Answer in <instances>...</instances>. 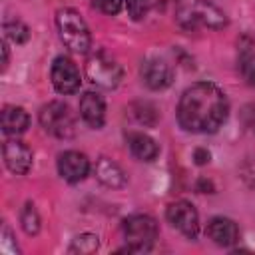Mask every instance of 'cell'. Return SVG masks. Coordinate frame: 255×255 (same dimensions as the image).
<instances>
[{"label": "cell", "mask_w": 255, "mask_h": 255, "mask_svg": "<svg viewBox=\"0 0 255 255\" xmlns=\"http://www.w3.org/2000/svg\"><path fill=\"white\" fill-rule=\"evenodd\" d=\"M229 104L225 94L211 82H197L187 88L177 106V122L191 133H213L227 120Z\"/></svg>", "instance_id": "obj_1"}, {"label": "cell", "mask_w": 255, "mask_h": 255, "mask_svg": "<svg viewBox=\"0 0 255 255\" xmlns=\"http://www.w3.org/2000/svg\"><path fill=\"white\" fill-rule=\"evenodd\" d=\"M177 22L187 28H223L227 24L225 14L207 0H175Z\"/></svg>", "instance_id": "obj_2"}, {"label": "cell", "mask_w": 255, "mask_h": 255, "mask_svg": "<svg viewBox=\"0 0 255 255\" xmlns=\"http://www.w3.org/2000/svg\"><path fill=\"white\" fill-rule=\"evenodd\" d=\"M56 26H58V34H60L62 42L66 44V48H70L72 52H78V54H86L90 50L92 36H90V30H88L84 18L80 16V12H76L74 8L58 10Z\"/></svg>", "instance_id": "obj_3"}, {"label": "cell", "mask_w": 255, "mask_h": 255, "mask_svg": "<svg viewBox=\"0 0 255 255\" xmlns=\"http://www.w3.org/2000/svg\"><path fill=\"white\" fill-rule=\"evenodd\" d=\"M124 237L128 243V251H149L157 239V223L149 215H131L124 221Z\"/></svg>", "instance_id": "obj_4"}, {"label": "cell", "mask_w": 255, "mask_h": 255, "mask_svg": "<svg viewBox=\"0 0 255 255\" xmlns=\"http://www.w3.org/2000/svg\"><path fill=\"white\" fill-rule=\"evenodd\" d=\"M40 124L48 133L62 137V139L72 137L76 131V118H74L72 110L62 102H50V104L42 106Z\"/></svg>", "instance_id": "obj_5"}, {"label": "cell", "mask_w": 255, "mask_h": 255, "mask_svg": "<svg viewBox=\"0 0 255 255\" xmlns=\"http://www.w3.org/2000/svg\"><path fill=\"white\" fill-rule=\"evenodd\" d=\"M86 72H88V78L96 86H100L104 90L116 88L120 84V80H122V66L114 58H110V56H106L102 52L100 54H94L88 60Z\"/></svg>", "instance_id": "obj_6"}, {"label": "cell", "mask_w": 255, "mask_h": 255, "mask_svg": "<svg viewBox=\"0 0 255 255\" xmlns=\"http://www.w3.org/2000/svg\"><path fill=\"white\" fill-rule=\"evenodd\" d=\"M167 221L171 223V227H175L179 233H183L189 239L197 237L199 231V215L195 211V207L189 201H173L169 203L167 211H165Z\"/></svg>", "instance_id": "obj_7"}, {"label": "cell", "mask_w": 255, "mask_h": 255, "mask_svg": "<svg viewBox=\"0 0 255 255\" xmlns=\"http://www.w3.org/2000/svg\"><path fill=\"white\" fill-rule=\"evenodd\" d=\"M52 84H54L56 92H60L64 96L78 92V88L82 84L80 72L68 56H58L54 60V64H52Z\"/></svg>", "instance_id": "obj_8"}, {"label": "cell", "mask_w": 255, "mask_h": 255, "mask_svg": "<svg viewBox=\"0 0 255 255\" xmlns=\"http://www.w3.org/2000/svg\"><path fill=\"white\" fill-rule=\"evenodd\" d=\"M139 74H141V80L145 82V86L151 88V90H163L173 80L171 66L165 60H159V58L145 60L139 68Z\"/></svg>", "instance_id": "obj_9"}, {"label": "cell", "mask_w": 255, "mask_h": 255, "mask_svg": "<svg viewBox=\"0 0 255 255\" xmlns=\"http://www.w3.org/2000/svg\"><path fill=\"white\" fill-rule=\"evenodd\" d=\"M58 171H60V175L68 183H78V181H82L88 175V171H90V159L84 153L74 151V149L64 151L58 157Z\"/></svg>", "instance_id": "obj_10"}, {"label": "cell", "mask_w": 255, "mask_h": 255, "mask_svg": "<svg viewBox=\"0 0 255 255\" xmlns=\"http://www.w3.org/2000/svg\"><path fill=\"white\" fill-rule=\"evenodd\" d=\"M2 153L6 167L16 175H24L32 167V149L18 139H8L2 147Z\"/></svg>", "instance_id": "obj_11"}, {"label": "cell", "mask_w": 255, "mask_h": 255, "mask_svg": "<svg viewBox=\"0 0 255 255\" xmlns=\"http://www.w3.org/2000/svg\"><path fill=\"white\" fill-rule=\"evenodd\" d=\"M80 116L82 120L98 129L104 126V120H106V104H104V98L96 92H86L80 100Z\"/></svg>", "instance_id": "obj_12"}, {"label": "cell", "mask_w": 255, "mask_h": 255, "mask_svg": "<svg viewBox=\"0 0 255 255\" xmlns=\"http://www.w3.org/2000/svg\"><path fill=\"white\" fill-rule=\"evenodd\" d=\"M207 235L215 245L231 247L239 239V229H237L235 221H231L227 217H213L207 223Z\"/></svg>", "instance_id": "obj_13"}, {"label": "cell", "mask_w": 255, "mask_h": 255, "mask_svg": "<svg viewBox=\"0 0 255 255\" xmlns=\"http://www.w3.org/2000/svg\"><path fill=\"white\" fill-rule=\"evenodd\" d=\"M94 171H96L98 181L104 183L106 187L118 189V187H124V185H126V173H124V169H122L116 161H112L110 157H104V155H102V157L96 161Z\"/></svg>", "instance_id": "obj_14"}, {"label": "cell", "mask_w": 255, "mask_h": 255, "mask_svg": "<svg viewBox=\"0 0 255 255\" xmlns=\"http://www.w3.org/2000/svg\"><path fill=\"white\" fill-rule=\"evenodd\" d=\"M128 145H129V151L141 161H153L159 153L155 139H151L143 131H129L128 133Z\"/></svg>", "instance_id": "obj_15"}, {"label": "cell", "mask_w": 255, "mask_h": 255, "mask_svg": "<svg viewBox=\"0 0 255 255\" xmlns=\"http://www.w3.org/2000/svg\"><path fill=\"white\" fill-rule=\"evenodd\" d=\"M0 122H2V131L6 135H18V133H24L26 131V128L30 124V118H28V114H26L24 108L6 106L2 110Z\"/></svg>", "instance_id": "obj_16"}, {"label": "cell", "mask_w": 255, "mask_h": 255, "mask_svg": "<svg viewBox=\"0 0 255 255\" xmlns=\"http://www.w3.org/2000/svg\"><path fill=\"white\" fill-rule=\"evenodd\" d=\"M239 72L249 86H255V52L243 48L239 54Z\"/></svg>", "instance_id": "obj_17"}, {"label": "cell", "mask_w": 255, "mask_h": 255, "mask_svg": "<svg viewBox=\"0 0 255 255\" xmlns=\"http://www.w3.org/2000/svg\"><path fill=\"white\" fill-rule=\"evenodd\" d=\"M20 221H22V227H24V231L28 235H36L38 233V229H40V215H38V211H36V207L32 203H26V207L22 209Z\"/></svg>", "instance_id": "obj_18"}, {"label": "cell", "mask_w": 255, "mask_h": 255, "mask_svg": "<svg viewBox=\"0 0 255 255\" xmlns=\"http://www.w3.org/2000/svg\"><path fill=\"white\" fill-rule=\"evenodd\" d=\"M4 34H6V38H10V40L16 42V44H24V42L30 38L28 26L22 24L20 20H16V22H6V24H4Z\"/></svg>", "instance_id": "obj_19"}, {"label": "cell", "mask_w": 255, "mask_h": 255, "mask_svg": "<svg viewBox=\"0 0 255 255\" xmlns=\"http://www.w3.org/2000/svg\"><path fill=\"white\" fill-rule=\"evenodd\" d=\"M131 112H133V116H135V120L139 122V124H143V126H153L155 124V120H157V112H155V108L151 106V104H133L131 106Z\"/></svg>", "instance_id": "obj_20"}, {"label": "cell", "mask_w": 255, "mask_h": 255, "mask_svg": "<svg viewBox=\"0 0 255 255\" xmlns=\"http://www.w3.org/2000/svg\"><path fill=\"white\" fill-rule=\"evenodd\" d=\"M149 6H151V0H126L128 14H129L133 20H141V18H145Z\"/></svg>", "instance_id": "obj_21"}, {"label": "cell", "mask_w": 255, "mask_h": 255, "mask_svg": "<svg viewBox=\"0 0 255 255\" xmlns=\"http://www.w3.org/2000/svg\"><path fill=\"white\" fill-rule=\"evenodd\" d=\"M239 175L249 187H255V155H249L243 159L239 167Z\"/></svg>", "instance_id": "obj_22"}, {"label": "cell", "mask_w": 255, "mask_h": 255, "mask_svg": "<svg viewBox=\"0 0 255 255\" xmlns=\"http://www.w3.org/2000/svg\"><path fill=\"white\" fill-rule=\"evenodd\" d=\"M72 249H78L80 253H92V251L98 249V237L96 235H90V233L80 235V237H76Z\"/></svg>", "instance_id": "obj_23"}, {"label": "cell", "mask_w": 255, "mask_h": 255, "mask_svg": "<svg viewBox=\"0 0 255 255\" xmlns=\"http://www.w3.org/2000/svg\"><path fill=\"white\" fill-rule=\"evenodd\" d=\"M92 6L98 8L104 14L114 16V14H118L122 10V0H92Z\"/></svg>", "instance_id": "obj_24"}, {"label": "cell", "mask_w": 255, "mask_h": 255, "mask_svg": "<svg viewBox=\"0 0 255 255\" xmlns=\"http://www.w3.org/2000/svg\"><path fill=\"white\" fill-rule=\"evenodd\" d=\"M241 120H243L245 128H247L249 131L255 133V102H253V104H247V106L243 108V112H241Z\"/></svg>", "instance_id": "obj_25"}, {"label": "cell", "mask_w": 255, "mask_h": 255, "mask_svg": "<svg viewBox=\"0 0 255 255\" xmlns=\"http://www.w3.org/2000/svg\"><path fill=\"white\" fill-rule=\"evenodd\" d=\"M209 151L207 149H203V147H197L195 151H193V159H195V163L197 165H203V163H207L209 161Z\"/></svg>", "instance_id": "obj_26"}]
</instances>
